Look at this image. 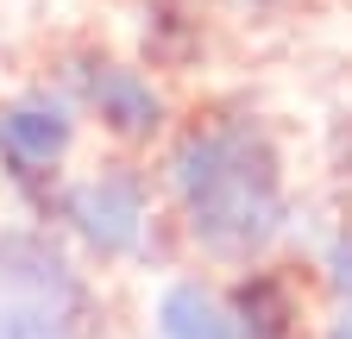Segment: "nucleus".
<instances>
[{"label":"nucleus","mask_w":352,"mask_h":339,"mask_svg":"<svg viewBox=\"0 0 352 339\" xmlns=\"http://www.w3.org/2000/svg\"><path fill=\"white\" fill-rule=\"evenodd\" d=\"M164 183L183 207V239L214 264L264 258L289 220L277 139L245 107H227L176 132L164 157Z\"/></svg>","instance_id":"1"},{"label":"nucleus","mask_w":352,"mask_h":339,"mask_svg":"<svg viewBox=\"0 0 352 339\" xmlns=\"http://www.w3.org/2000/svg\"><path fill=\"white\" fill-rule=\"evenodd\" d=\"M76 145V101L69 95H19L0 107V176L32 214H57V163Z\"/></svg>","instance_id":"2"},{"label":"nucleus","mask_w":352,"mask_h":339,"mask_svg":"<svg viewBox=\"0 0 352 339\" xmlns=\"http://www.w3.org/2000/svg\"><path fill=\"white\" fill-rule=\"evenodd\" d=\"M63 95L76 107H88L101 119V132H113L120 145H151L170 132V101L151 75H139L132 63L107 57V51H69L63 57Z\"/></svg>","instance_id":"3"},{"label":"nucleus","mask_w":352,"mask_h":339,"mask_svg":"<svg viewBox=\"0 0 352 339\" xmlns=\"http://www.w3.org/2000/svg\"><path fill=\"white\" fill-rule=\"evenodd\" d=\"M95 258H132L145 245V226H151V189L132 163H107L82 183H63L57 189V214Z\"/></svg>","instance_id":"4"},{"label":"nucleus","mask_w":352,"mask_h":339,"mask_svg":"<svg viewBox=\"0 0 352 339\" xmlns=\"http://www.w3.org/2000/svg\"><path fill=\"white\" fill-rule=\"evenodd\" d=\"M239 339H296V295L277 270H245L227 295Z\"/></svg>","instance_id":"5"},{"label":"nucleus","mask_w":352,"mask_h":339,"mask_svg":"<svg viewBox=\"0 0 352 339\" xmlns=\"http://www.w3.org/2000/svg\"><path fill=\"white\" fill-rule=\"evenodd\" d=\"M151 320H157V339H239V333H233L227 302H220L208 283H195V277L164 283Z\"/></svg>","instance_id":"6"},{"label":"nucleus","mask_w":352,"mask_h":339,"mask_svg":"<svg viewBox=\"0 0 352 339\" xmlns=\"http://www.w3.org/2000/svg\"><path fill=\"white\" fill-rule=\"evenodd\" d=\"M201 51V0H145V57L157 69H189Z\"/></svg>","instance_id":"7"},{"label":"nucleus","mask_w":352,"mask_h":339,"mask_svg":"<svg viewBox=\"0 0 352 339\" xmlns=\"http://www.w3.org/2000/svg\"><path fill=\"white\" fill-rule=\"evenodd\" d=\"M95 320L69 314L44 295H0V339H88Z\"/></svg>","instance_id":"8"},{"label":"nucleus","mask_w":352,"mask_h":339,"mask_svg":"<svg viewBox=\"0 0 352 339\" xmlns=\"http://www.w3.org/2000/svg\"><path fill=\"white\" fill-rule=\"evenodd\" d=\"M321 270H327V289H333V302H340V308H352V233H340V239L327 245Z\"/></svg>","instance_id":"9"},{"label":"nucleus","mask_w":352,"mask_h":339,"mask_svg":"<svg viewBox=\"0 0 352 339\" xmlns=\"http://www.w3.org/2000/svg\"><path fill=\"white\" fill-rule=\"evenodd\" d=\"M239 13H252V19H271V13H289L296 0H233Z\"/></svg>","instance_id":"10"},{"label":"nucleus","mask_w":352,"mask_h":339,"mask_svg":"<svg viewBox=\"0 0 352 339\" xmlns=\"http://www.w3.org/2000/svg\"><path fill=\"white\" fill-rule=\"evenodd\" d=\"M321 339H352V308H340V314L327 320V333H321Z\"/></svg>","instance_id":"11"}]
</instances>
